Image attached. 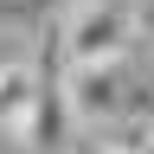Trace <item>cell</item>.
Returning <instances> with one entry per match:
<instances>
[{
  "mask_svg": "<svg viewBox=\"0 0 154 154\" xmlns=\"http://www.w3.org/2000/svg\"><path fill=\"white\" fill-rule=\"evenodd\" d=\"M64 103H71V122H84V128L116 122V116L128 109V71H122V58H109V64H71L64 71Z\"/></svg>",
  "mask_w": 154,
  "mask_h": 154,
  "instance_id": "cell-2",
  "label": "cell"
},
{
  "mask_svg": "<svg viewBox=\"0 0 154 154\" xmlns=\"http://www.w3.org/2000/svg\"><path fill=\"white\" fill-rule=\"evenodd\" d=\"M128 38H135V0H84L58 32V45H64V64H109L128 51Z\"/></svg>",
  "mask_w": 154,
  "mask_h": 154,
  "instance_id": "cell-1",
  "label": "cell"
},
{
  "mask_svg": "<svg viewBox=\"0 0 154 154\" xmlns=\"http://www.w3.org/2000/svg\"><path fill=\"white\" fill-rule=\"evenodd\" d=\"M122 148H128V154H154V128H141V135H128Z\"/></svg>",
  "mask_w": 154,
  "mask_h": 154,
  "instance_id": "cell-6",
  "label": "cell"
},
{
  "mask_svg": "<svg viewBox=\"0 0 154 154\" xmlns=\"http://www.w3.org/2000/svg\"><path fill=\"white\" fill-rule=\"evenodd\" d=\"M71 103H64V77L58 71H38V103H32V122H26V141L32 154H71Z\"/></svg>",
  "mask_w": 154,
  "mask_h": 154,
  "instance_id": "cell-3",
  "label": "cell"
},
{
  "mask_svg": "<svg viewBox=\"0 0 154 154\" xmlns=\"http://www.w3.org/2000/svg\"><path fill=\"white\" fill-rule=\"evenodd\" d=\"M32 103H38V71L32 64H0V128H13V135H26L32 122Z\"/></svg>",
  "mask_w": 154,
  "mask_h": 154,
  "instance_id": "cell-4",
  "label": "cell"
},
{
  "mask_svg": "<svg viewBox=\"0 0 154 154\" xmlns=\"http://www.w3.org/2000/svg\"><path fill=\"white\" fill-rule=\"evenodd\" d=\"M71 154H128V148H122V141H77Z\"/></svg>",
  "mask_w": 154,
  "mask_h": 154,
  "instance_id": "cell-5",
  "label": "cell"
}]
</instances>
